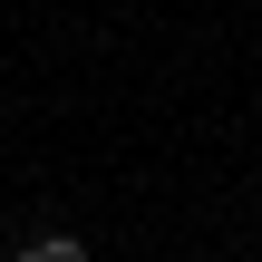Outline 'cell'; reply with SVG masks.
<instances>
[{
    "label": "cell",
    "instance_id": "1",
    "mask_svg": "<svg viewBox=\"0 0 262 262\" xmlns=\"http://www.w3.org/2000/svg\"><path fill=\"white\" fill-rule=\"evenodd\" d=\"M10 262H88V243H78V233H29Z\"/></svg>",
    "mask_w": 262,
    "mask_h": 262
}]
</instances>
